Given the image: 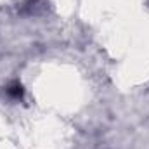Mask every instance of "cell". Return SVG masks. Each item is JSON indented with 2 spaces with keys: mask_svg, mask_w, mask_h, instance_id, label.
I'll return each instance as SVG.
<instances>
[{
  "mask_svg": "<svg viewBox=\"0 0 149 149\" xmlns=\"http://www.w3.org/2000/svg\"><path fill=\"white\" fill-rule=\"evenodd\" d=\"M7 94H9L10 97H14V99H19V97H23V87H21L19 83L10 85V87L7 88Z\"/></svg>",
  "mask_w": 149,
  "mask_h": 149,
  "instance_id": "cell-1",
  "label": "cell"
}]
</instances>
